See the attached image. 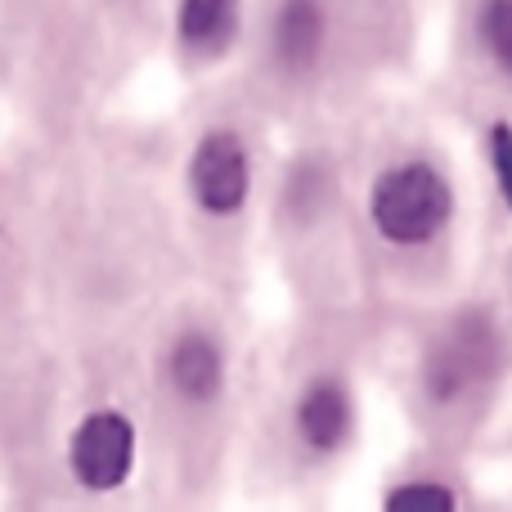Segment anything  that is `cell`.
I'll list each match as a JSON object with an SVG mask.
<instances>
[{"label":"cell","instance_id":"cell-1","mask_svg":"<svg viewBox=\"0 0 512 512\" xmlns=\"http://www.w3.org/2000/svg\"><path fill=\"white\" fill-rule=\"evenodd\" d=\"M373 225L387 234L391 243H427L441 234V225L454 212V194L445 176L427 162H400L373 185L369 198Z\"/></svg>","mask_w":512,"mask_h":512},{"label":"cell","instance_id":"cell-10","mask_svg":"<svg viewBox=\"0 0 512 512\" xmlns=\"http://www.w3.org/2000/svg\"><path fill=\"white\" fill-rule=\"evenodd\" d=\"M495 171L504 185L508 203H512V126H495Z\"/></svg>","mask_w":512,"mask_h":512},{"label":"cell","instance_id":"cell-7","mask_svg":"<svg viewBox=\"0 0 512 512\" xmlns=\"http://www.w3.org/2000/svg\"><path fill=\"white\" fill-rule=\"evenodd\" d=\"M324 45V9L319 0H283L274 23V50L288 68H310Z\"/></svg>","mask_w":512,"mask_h":512},{"label":"cell","instance_id":"cell-6","mask_svg":"<svg viewBox=\"0 0 512 512\" xmlns=\"http://www.w3.org/2000/svg\"><path fill=\"white\" fill-rule=\"evenodd\" d=\"M221 378H225V360L212 337H203V333L180 337L176 351H171V382H176L180 396L203 405V400H212L221 391Z\"/></svg>","mask_w":512,"mask_h":512},{"label":"cell","instance_id":"cell-8","mask_svg":"<svg viewBox=\"0 0 512 512\" xmlns=\"http://www.w3.org/2000/svg\"><path fill=\"white\" fill-rule=\"evenodd\" d=\"M387 512H454V495L436 481H414L387 495Z\"/></svg>","mask_w":512,"mask_h":512},{"label":"cell","instance_id":"cell-3","mask_svg":"<svg viewBox=\"0 0 512 512\" xmlns=\"http://www.w3.org/2000/svg\"><path fill=\"white\" fill-rule=\"evenodd\" d=\"M135 463V432L122 414H90L72 436V472L86 490H113Z\"/></svg>","mask_w":512,"mask_h":512},{"label":"cell","instance_id":"cell-5","mask_svg":"<svg viewBox=\"0 0 512 512\" xmlns=\"http://www.w3.org/2000/svg\"><path fill=\"white\" fill-rule=\"evenodd\" d=\"M239 36V0H180V41L198 59H216Z\"/></svg>","mask_w":512,"mask_h":512},{"label":"cell","instance_id":"cell-9","mask_svg":"<svg viewBox=\"0 0 512 512\" xmlns=\"http://www.w3.org/2000/svg\"><path fill=\"white\" fill-rule=\"evenodd\" d=\"M481 36H486L490 54L499 59V68L512 72V0H490L481 9Z\"/></svg>","mask_w":512,"mask_h":512},{"label":"cell","instance_id":"cell-2","mask_svg":"<svg viewBox=\"0 0 512 512\" xmlns=\"http://www.w3.org/2000/svg\"><path fill=\"white\" fill-rule=\"evenodd\" d=\"M189 189H194L198 207L212 216H234L248 203L252 167H248V149H243L239 135L212 131L198 144L194 162H189Z\"/></svg>","mask_w":512,"mask_h":512},{"label":"cell","instance_id":"cell-4","mask_svg":"<svg viewBox=\"0 0 512 512\" xmlns=\"http://www.w3.org/2000/svg\"><path fill=\"white\" fill-rule=\"evenodd\" d=\"M297 432L310 450L328 454L351 436V400L337 382H315L297 405Z\"/></svg>","mask_w":512,"mask_h":512}]
</instances>
